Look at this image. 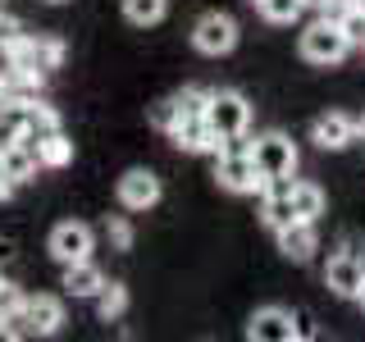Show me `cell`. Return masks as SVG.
<instances>
[{
    "instance_id": "cell-32",
    "label": "cell",
    "mask_w": 365,
    "mask_h": 342,
    "mask_svg": "<svg viewBox=\"0 0 365 342\" xmlns=\"http://www.w3.org/2000/svg\"><path fill=\"white\" fill-rule=\"evenodd\" d=\"M356 142H365V114L356 119Z\"/></svg>"
},
{
    "instance_id": "cell-4",
    "label": "cell",
    "mask_w": 365,
    "mask_h": 342,
    "mask_svg": "<svg viewBox=\"0 0 365 342\" xmlns=\"http://www.w3.org/2000/svg\"><path fill=\"white\" fill-rule=\"evenodd\" d=\"M9 68H28V73H51V68L64 64V41L60 37H23L9 46Z\"/></svg>"
},
{
    "instance_id": "cell-5",
    "label": "cell",
    "mask_w": 365,
    "mask_h": 342,
    "mask_svg": "<svg viewBox=\"0 0 365 342\" xmlns=\"http://www.w3.org/2000/svg\"><path fill=\"white\" fill-rule=\"evenodd\" d=\"M251 160L260 165L265 178H292L297 174V146L288 133H260L251 142Z\"/></svg>"
},
{
    "instance_id": "cell-7",
    "label": "cell",
    "mask_w": 365,
    "mask_h": 342,
    "mask_svg": "<svg viewBox=\"0 0 365 342\" xmlns=\"http://www.w3.org/2000/svg\"><path fill=\"white\" fill-rule=\"evenodd\" d=\"M192 46H197L201 55H228L237 46V19L220 14V9L201 14L197 23H192Z\"/></svg>"
},
{
    "instance_id": "cell-2",
    "label": "cell",
    "mask_w": 365,
    "mask_h": 342,
    "mask_svg": "<svg viewBox=\"0 0 365 342\" xmlns=\"http://www.w3.org/2000/svg\"><path fill=\"white\" fill-rule=\"evenodd\" d=\"M215 178H220V187L233 192V197H256V192L265 187V174H260V165L251 160V151H220L215 155Z\"/></svg>"
},
{
    "instance_id": "cell-22",
    "label": "cell",
    "mask_w": 365,
    "mask_h": 342,
    "mask_svg": "<svg viewBox=\"0 0 365 342\" xmlns=\"http://www.w3.org/2000/svg\"><path fill=\"white\" fill-rule=\"evenodd\" d=\"M96 311H101L106 324H114V319L128 311V288H123V283H106V288L96 292Z\"/></svg>"
},
{
    "instance_id": "cell-6",
    "label": "cell",
    "mask_w": 365,
    "mask_h": 342,
    "mask_svg": "<svg viewBox=\"0 0 365 342\" xmlns=\"http://www.w3.org/2000/svg\"><path fill=\"white\" fill-rule=\"evenodd\" d=\"M205 119H210V128L220 133V137H237V133H247V123H251V105H247L242 91L220 87V91H210Z\"/></svg>"
},
{
    "instance_id": "cell-18",
    "label": "cell",
    "mask_w": 365,
    "mask_h": 342,
    "mask_svg": "<svg viewBox=\"0 0 365 342\" xmlns=\"http://www.w3.org/2000/svg\"><path fill=\"white\" fill-rule=\"evenodd\" d=\"M60 133V114H55L51 105H41V100H28L23 105V142H37V137H51Z\"/></svg>"
},
{
    "instance_id": "cell-15",
    "label": "cell",
    "mask_w": 365,
    "mask_h": 342,
    "mask_svg": "<svg viewBox=\"0 0 365 342\" xmlns=\"http://www.w3.org/2000/svg\"><path fill=\"white\" fill-rule=\"evenodd\" d=\"M37 96H41V73H28V68H5L0 73V105H28Z\"/></svg>"
},
{
    "instance_id": "cell-30",
    "label": "cell",
    "mask_w": 365,
    "mask_h": 342,
    "mask_svg": "<svg viewBox=\"0 0 365 342\" xmlns=\"http://www.w3.org/2000/svg\"><path fill=\"white\" fill-rule=\"evenodd\" d=\"M9 197H14V182H9V174L0 169V201H9Z\"/></svg>"
},
{
    "instance_id": "cell-34",
    "label": "cell",
    "mask_w": 365,
    "mask_h": 342,
    "mask_svg": "<svg viewBox=\"0 0 365 342\" xmlns=\"http://www.w3.org/2000/svg\"><path fill=\"white\" fill-rule=\"evenodd\" d=\"M356 306H361V311H365V283H361V292H356Z\"/></svg>"
},
{
    "instance_id": "cell-13",
    "label": "cell",
    "mask_w": 365,
    "mask_h": 342,
    "mask_svg": "<svg viewBox=\"0 0 365 342\" xmlns=\"http://www.w3.org/2000/svg\"><path fill=\"white\" fill-rule=\"evenodd\" d=\"M311 142L319 146V151H342V146L356 142V119H347V114H338V110L319 114V119L311 123Z\"/></svg>"
},
{
    "instance_id": "cell-29",
    "label": "cell",
    "mask_w": 365,
    "mask_h": 342,
    "mask_svg": "<svg viewBox=\"0 0 365 342\" xmlns=\"http://www.w3.org/2000/svg\"><path fill=\"white\" fill-rule=\"evenodd\" d=\"M19 37H23V23L14 14H0V51H9Z\"/></svg>"
},
{
    "instance_id": "cell-16",
    "label": "cell",
    "mask_w": 365,
    "mask_h": 342,
    "mask_svg": "<svg viewBox=\"0 0 365 342\" xmlns=\"http://www.w3.org/2000/svg\"><path fill=\"white\" fill-rule=\"evenodd\" d=\"M0 169L9 174V182H28V178H37V151H32L28 142H14V146H0Z\"/></svg>"
},
{
    "instance_id": "cell-28",
    "label": "cell",
    "mask_w": 365,
    "mask_h": 342,
    "mask_svg": "<svg viewBox=\"0 0 365 342\" xmlns=\"http://www.w3.org/2000/svg\"><path fill=\"white\" fill-rule=\"evenodd\" d=\"M151 123H155V128H160V133H169V128H174V123H178V110H174V96H169V100H155V110H151Z\"/></svg>"
},
{
    "instance_id": "cell-3",
    "label": "cell",
    "mask_w": 365,
    "mask_h": 342,
    "mask_svg": "<svg viewBox=\"0 0 365 342\" xmlns=\"http://www.w3.org/2000/svg\"><path fill=\"white\" fill-rule=\"evenodd\" d=\"M297 51H302V60H306V64H338L342 55L351 51V41L342 37L338 19H319V23H311V28L302 32Z\"/></svg>"
},
{
    "instance_id": "cell-10",
    "label": "cell",
    "mask_w": 365,
    "mask_h": 342,
    "mask_svg": "<svg viewBox=\"0 0 365 342\" xmlns=\"http://www.w3.org/2000/svg\"><path fill=\"white\" fill-rule=\"evenodd\" d=\"M169 137H174V146L187 151V155H220V146H224V137L210 128L205 114H182L174 128H169Z\"/></svg>"
},
{
    "instance_id": "cell-12",
    "label": "cell",
    "mask_w": 365,
    "mask_h": 342,
    "mask_svg": "<svg viewBox=\"0 0 365 342\" xmlns=\"http://www.w3.org/2000/svg\"><path fill=\"white\" fill-rule=\"evenodd\" d=\"M114 197H119L123 210H151L160 201V178L151 169H128V174L119 178V187H114Z\"/></svg>"
},
{
    "instance_id": "cell-20",
    "label": "cell",
    "mask_w": 365,
    "mask_h": 342,
    "mask_svg": "<svg viewBox=\"0 0 365 342\" xmlns=\"http://www.w3.org/2000/svg\"><path fill=\"white\" fill-rule=\"evenodd\" d=\"M165 14H169V0H123V19L133 28H155Z\"/></svg>"
},
{
    "instance_id": "cell-35",
    "label": "cell",
    "mask_w": 365,
    "mask_h": 342,
    "mask_svg": "<svg viewBox=\"0 0 365 342\" xmlns=\"http://www.w3.org/2000/svg\"><path fill=\"white\" fill-rule=\"evenodd\" d=\"M356 5H361V9H365V0H356Z\"/></svg>"
},
{
    "instance_id": "cell-25",
    "label": "cell",
    "mask_w": 365,
    "mask_h": 342,
    "mask_svg": "<svg viewBox=\"0 0 365 342\" xmlns=\"http://www.w3.org/2000/svg\"><path fill=\"white\" fill-rule=\"evenodd\" d=\"M23 306H28V292H23L19 283H5V279H0V319H19Z\"/></svg>"
},
{
    "instance_id": "cell-36",
    "label": "cell",
    "mask_w": 365,
    "mask_h": 342,
    "mask_svg": "<svg viewBox=\"0 0 365 342\" xmlns=\"http://www.w3.org/2000/svg\"><path fill=\"white\" fill-rule=\"evenodd\" d=\"M51 5H60V0H51Z\"/></svg>"
},
{
    "instance_id": "cell-23",
    "label": "cell",
    "mask_w": 365,
    "mask_h": 342,
    "mask_svg": "<svg viewBox=\"0 0 365 342\" xmlns=\"http://www.w3.org/2000/svg\"><path fill=\"white\" fill-rule=\"evenodd\" d=\"M251 5H256V14L269 19V23H292V19L306 9L302 0H251Z\"/></svg>"
},
{
    "instance_id": "cell-33",
    "label": "cell",
    "mask_w": 365,
    "mask_h": 342,
    "mask_svg": "<svg viewBox=\"0 0 365 342\" xmlns=\"http://www.w3.org/2000/svg\"><path fill=\"white\" fill-rule=\"evenodd\" d=\"M302 5H306V9H324V0H302Z\"/></svg>"
},
{
    "instance_id": "cell-26",
    "label": "cell",
    "mask_w": 365,
    "mask_h": 342,
    "mask_svg": "<svg viewBox=\"0 0 365 342\" xmlns=\"http://www.w3.org/2000/svg\"><path fill=\"white\" fill-rule=\"evenodd\" d=\"M338 28H342V37H347L351 46H365V9L361 5L342 9V14H338Z\"/></svg>"
},
{
    "instance_id": "cell-19",
    "label": "cell",
    "mask_w": 365,
    "mask_h": 342,
    "mask_svg": "<svg viewBox=\"0 0 365 342\" xmlns=\"http://www.w3.org/2000/svg\"><path fill=\"white\" fill-rule=\"evenodd\" d=\"M32 151H37V165L41 169H68V165H73V142H68L64 133L37 137V142H32Z\"/></svg>"
},
{
    "instance_id": "cell-24",
    "label": "cell",
    "mask_w": 365,
    "mask_h": 342,
    "mask_svg": "<svg viewBox=\"0 0 365 342\" xmlns=\"http://www.w3.org/2000/svg\"><path fill=\"white\" fill-rule=\"evenodd\" d=\"M205 105H210V91H205V87H182V91H174L178 119H182V114H205Z\"/></svg>"
},
{
    "instance_id": "cell-8",
    "label": "cell",
    "mask_w": 365,
    "mask_h": 342,
    "mask_svg": "<svg viewBox=\"0 0 365 342\" xmlns=\"http://www.w3.org/2000/svg\"><path fill=\"white\" fill-rule=\"evenodd\" d=\"M60 324H64V301H60V296H51V292L28 296L23 315L14 319L19 333H32V338H51V333H60Z\"/></svg>"
},
{
    "instance_id": "cell-21",
    "label": "cell",
    "mask_w": 365,
    "mask_h": 342,
    "mask_svg": "<svg viewBox=\"0 0 365 342\" xmlns=\"http://www.w3.org/2000/svg\"><path fill=\"white\" fill-rule=\"evenodd\" d=\"M292 205H297V219H319L324 214V192L315 182H292Z\"/></svg>"
},
{
    "instance_id": "cell-17",
    "label": "cell",
    "mask_w": 365,
    "mask_h": 342,
    "mask_svg": "<svg viewBox=\"0 0 365 342\" xmlns=\"http://www.w3.org/2000/svg\"><path fill=\"white\" fill-rule=\"evenodd\" d=\"M106 288V274H101L91 260H73V265H64V292L68 296H96Z\"/></svg>"
},
{
    "instance_id": "cell-11",
    "label": "cell",
    "mask_w": 365,
    "mask_h": 342,
    "mask_svg": "<svg viewBox=\"0 0 365 342\" xmlns=\"http://www.w3.org/2000/svg\"><path fill=\"white\" fill-rule=\"evenodd\" d=\"M297 333H302V328H297L292 311H283V306H260V311L247 319L251 342H292Z\"/></svg>"
},
{
    "instance_id": "cell-14",
    "label": "cell",
    "mask_w": 365,
    "mask_h": 342,
    "mask_svg": "<svg viewBox=\"0 0 365 342\" xmlns=\"http://www.w3.org/2000/svg\"><path fill=\"white\" fill-rule=\"evenodd\" d=\"M279 251L288 260H297V265H306V260L315 256V247H319V237H315V224L311 219H292L288 228H279Z\"/></svg>"
},
{
    "instance_id": "cell-9",
    "label": "cell",
    "mask_w": 365,
    "mask_h": 342,
    "mask_svg": "<svg viewBox=\"0 0 365 342\" xmlns=\"http://www.w3.org/2000/svg\"><path fill=\"white\" fill-rule=\"evenodd\" d=\"M91 228L83 219H64L51 228V237H46V251H51L60 265H73V260H91Z\"/></svg>"
},
{
    "instance_id": "cell-31",
    "label": "cell",
    "mask_w": 365,
    "mask_h": 342,
    "mask_svg": "<svg viewBox=\"0 0 365 342\" xmlns=\"http://www.w3.org/2000/svg\"><path fill=\"white\" fill-rule=\"evenodd\" d=\"M0 338H19V328H14V319H0Z\"/></svg>"
},
{
    "instance_id": "cell-1",
    "label": "cell",
    "mask_w": 365,
    "mask_h": 342,
    "mask_svg": "<svg viewBox=\"0 0 365 342\" xmlns=\"http://www.w3.org/2000/svg\"><path fill=\"white\" fill-rule=\"evenodd\" d=\"M361 283H365V256H361V242H356V237H347L342 251H338V256H329V265H324V288L334 292V296L356 301Z\"/></svg>"
},
{
    "instance_id": "cell-27",
    "label": "cell",
    "mask_w": 365,
    "mask_h": 342,
    "mask_svg": "<svg viewBox=\"0 0 365 342\" xmlns=\"http://www.w3.org/2000/svg\"><path fill=\"white\" fill-rule=\"evenodd\" d=\"M106 237H110L114 251H128L133 247V224L123 219V214H110V219H106Z\"/></svg>"
}]
</instances>
